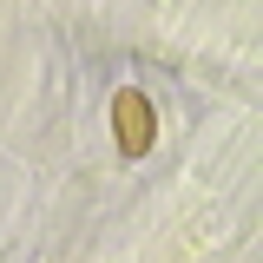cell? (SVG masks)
I'll list each match as a JSON object with an SVG mask.
<instances>
[{"instance_id": "1", "label": "cell", "mask_w": 263, "mask_h": 263, "mask_svg": "<svg viewBox=\"0 0 263 263\" xmlns=\"http://www.w3.org/2000/svg\"><path fill=\"white\" fill-rule=\"evenodd\" d=\"M112 132H119V152L125 158H145L152 152V138H158V112H152V99L125 86V92L112 99Z\"/></svg>"}]
</instances>
